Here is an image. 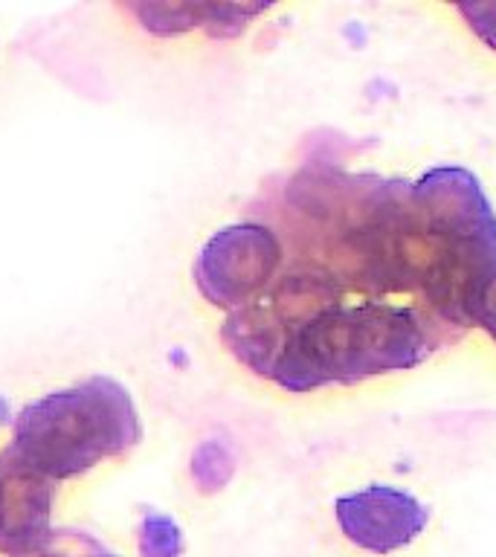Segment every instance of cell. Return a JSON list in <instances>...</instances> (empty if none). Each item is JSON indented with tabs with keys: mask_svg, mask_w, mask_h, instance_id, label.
<instances>
[{
	"mask_svg": "<svg viewBox=\"0 0 496 557\" xmlns=\"http://www.w3.org/2000/svg\"><path fill=\"white\" fill-rule=\"evenodd\" d=\"M452 339L450 329L424 305L337 302L290 331L270 381L287 392L346 386L372 374L412 369Z\"/></svg>",
	"mask_w": 496,
	"mask_h": 557,
	"instance_id": "cell-1",
	"label": "cell"
},
{
	"mask_svg": "<svg viewBox=\"0 0 496 557\" xmlns=\"http://www.w3.org/2000/svg\"><path fill=\"white\" fill-rule=\"evenodd\" d=\"M139 435L142 426L128 389L96 374L21 409L12 444L0 456L47 482H61L128 453Z\"/></svg>",
	"mask_w": 496,
	"mask_h": 557,
	"instance_id": "cell-2",
	"label": "cell"
},
{
	"mask_svg": "<svg viewBox=\"0 0 496 557\" xmlns=\"http://www.w3.org/2000/svg\"><path fill=\"white\" fill-rule=\"evenodd\" d=\"M285 259V244L264 224H235L221 230L200 250L195 264L198 290L230 313L259 299Z\"/></svg>",
	"mask_w": 496,
	"mask_h": 557,
	"instance_id": "cell-3",
	"label": "cell"
},
{
	"mask_svg": "<svg viewBox=\"0 0 496 557\" xmlns=\"http://www.w3.org/2000/svg\"><path fill=\"white\" fill-rule=\"evenodd\" d=\"M334 513L348 543L372 555H392L407 548L426 529L430 511L409 491L392 485H369L339 496Z\"/></svg>",
	"mask_w": 496,
	"mask_h": 557,
	"instance_id": "cell-4",
	"label": "cell"
},
{
	"mask_svg": "<svg viewBox=\"0 0 496 557\" xmlns=\"http://www.w3.org/2000/svg\"><path fill=\"white\" fill-rule=\"evenodd\" d=\"M55 482L0 456V555L33 557L50 540Z\"/></svg>",
	"mask_w": 496,
	"mask_h": 557,
	"instance_id": "cell-5",
	"label": "cell"
},
{
	"mask_svg": "<svg viewBox=\"0 0 496 557\" xmlns=\"http://www.w3.org/2000/svg\"><path fill=\"white\" fill-rule=\"evenodd\" d=\"M131 12L154 35H177L191 26H203L215 38H235L264 7L238 3H137Z\"/></svg>",
	"mask_w": 496,
	"mask_h": 557,
	"instance_id": "cell-6",
	"label": "cell"
},
{
	"mask_svg": "<svg viewBox=\"0 0 496 557\" xmlns=\"http://www.w3.org/2000/svg\"><path fill=\"white\" fill-rule=\"evenodd\" d=\"M139 555L142 557H181L183 534L177 522L165 513H146L139 525Z\"/></svg>",
	"mask_w": 496,
	"mask_h": 557,
	"instance_id": "cell-7",
	"label": "cell"
},
{
	"mask_svg": "<svg viewBox=\"0 0 496 557\" xmlns=\"http://www.w3.org/2000/svg\"><path fill=\"white\" fill-rule=\"evenodd\" d=\"M191 473H195L203 491H218L226 479L233 476V456L221 444L207 442L191 459Z\"/></svg>",
	"mask_w": 496,
	"mask_h": 557,
	"instance_id": "cell-8",
	"label": "cell"
},
{
	"mask_svg": "<svg viewBox=\"0 0 496 557\" xmlns=\"http://www.w3.org/2000/svg\"><path fill=\"white\" fill-rule=\"evenodd\" d=\"M35 557H120L108 552V548L94 540L85 531H52L50 540L44 543V548Z\"/></svg>",
	"mask_w": 496,
	"mask_h": 557,
	"instance_id": "cell-9",
	"label": "cell"
},
{
	"mask_svg": "<svg viewBox=\"0 0 496 557\" xmlns=\"http://www.w3.org/2000/svg\"><path fill=\"white\" fill-rule=\"evenodd\" d=\"M468 322L470 325L485 329L487 334L496 339V264L494 270L479 282L476 294H473V299H470Z\"/></svg>",
	"mask_w": 496,
	"mask_h": 557,
	"instance_id": "cell-10",
	"label": "cell"
},
{
	"mask_svg": "<svg viewBox=\"0 0 496 557\" xmlns=\"http://www.w3.org/2000/svg\"><path fill=\"white\" fill-rule=\"evenodd\" d=\"M461 17L482 38V41L496 50V3H461Z\"/></svg>",
	"mask_w": 496,
	"mask_h": 557,
	"instance_id": "cell-11",
	"label": "cell"
},
{
	"mask_svg": "<svg viewBox=\"0 0 496 557\" xmlns=\"http://www.w3.org/2000/svg\"><path fill=\"white\" fill-rule=\"evenodd\" d=\"M33 557H35V555H33Z\"/></svg>",
	"mask_w": 496,
	"mask_h": 557,
	"instance_id": "cell-12",
	"label": "cell"
}]
</instances>
